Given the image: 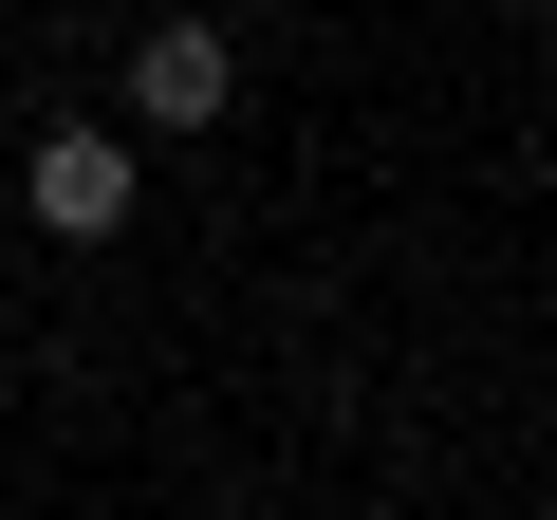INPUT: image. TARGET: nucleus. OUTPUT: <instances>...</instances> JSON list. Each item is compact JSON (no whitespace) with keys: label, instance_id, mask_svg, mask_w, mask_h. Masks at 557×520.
Listing matches in <instances>:
<instances>
[{"label":"nucleus","instance_id":"f257e3e1","mask_svg":"<svg viewBox=\"0 0 557 520\" xmlns=\"http://www.w3.org/2000/svg\"><path fill=\"white\" fill-rule=\"evenodd\" d=\"M131 186H149V168H131V131H94V112H57V131H38V168H20L38 242H112V223H131Z\"/></svg>","mask_w":557,"mask_h":520},{"label":"nucleus","instance_id":"f03ea898","mask_svg":"<svg viewBox=\"0 0 557 520\" xmlns=\"http://www.w3.org/2000/svg\"><path fill=\"white\" fill-rule=\"evenodd\" d=\"M223 94H242L223 20H149L131 38V131H223Z\"/></svg>","mask_w":557,"mask_h":520},{"label":"nucleus","instance_id":"7ed1b4c3","mask_svg":"<svg viewBox=\"0 0 557 520\" xmlns=\"http://www.w3.org/2000/svg\"><path fill=\"white\" fill-rule=\"evenodd\" d=\"M539 20H557V0H539Z\"/></svg>","mask_w":557,"mask_h":520}]
</instances>
